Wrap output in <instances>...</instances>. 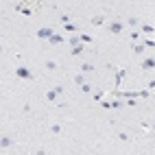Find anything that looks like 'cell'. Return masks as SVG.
Returning a JSON list of instances; mask_svg holds the SVG:
<instances>
[{
  "label": "cell",
  "mask_w": 155,
  "mask_h": 155,
  "mask_svg": "<svg viewBox=\"0 0 155 155\" xmlns=\"http://www.w3.org/2000/svg\"><path fill=\"white\" fill-rule=\"evenodd\" d=\"M39 9V0H22V2L15 5V11L24 13V15H33Z\"/></svg>",
  "instance_id": "6da1fadb"
},
{
  "label": "cell",
  "mask_w": 155,
  "mask_h": 155,
  "mask_svg": "<svg viewBox=\"0 0 155 155\" xmlns=\"http://www.w3.org/2000/svg\"><path fill=\"white\" fill-rule=\"evenodd\" d=\"M105 28L109 31L111 35H120L125 31V22L122 20H114V22H105Z\"/></svg>",
  "instance_id": "7a4b0ae2"
},
{
  "label": "cell",
  "mask_w": 155,
  "mask_h": 155,
  "mask_svg": "<svg viewBox=\"0 0 155 155\" xmlns=\"http://www.w3.org/2000/svg\"><path fill=\"white\" fill-rule=\"evenodd\" d=\"M15 77L18 79H24V81H33V72H31L26 66H18L15 68Z\"/></svg>",
  "instance_id": "3957f363"
},
{
  "label": "cell",
  "mask_w": 155,
  "mask_h": 155,
  "mask_svg": "<svg viewBox=\"0 0 155 155\" xmlns=\"http://www.w3.org/2000/svg\"><path fill=\"white\" fill-rule=\"evenodd\" d=\"M53 33H55V31L50 28V26H42V28H37V31H35V37H37V39H46V42H48Z\"/></svg>",
  "instance_id": "277c9868"
},
{
  "label": "cell",
  "mask_w": 155,
  "mask_h": 155,
  "mask_svg": "<svg viewBox=\"0 0 155 155\" xmlns=\"http://www.w3.org/2000/svg\"><path fill=\"white\" fill-rule=\"evenodd\" d=\"M140 68H142L144 72L155 70V57H144V59H142V64H140Z\"/></svg>",
  "instance_id": "5b68a950"
},
{
  "label": "cell",
  "mask_w": 155,
  "mask_h": 155,
  "mask_svg": "<svg viewBox=\"0 0 155 155\" xmlns=\"http://www.w3.org/2000/svg\"><path fill=\"white\" fill-rule=\"evenodd\" d=\"M64 42H66V37H64V35H57V33H53V35H50V39H48L50 46H61Z\"/></svg>",
  "instance_id": "8992f818"
},
{
  "label": "cell",
  "mask_w": 155,
  "mask_h": 155,
  "mask_svg": "<svg viewBox=\"0 0 155 155\" xmlns=\"http://www.w3.org/2000/svg\"><path fill=\"white\" fill-rule=\"evenodd\" d=\"M81 72H85V74H90V72H94V64H90V61H83V64L79 66Z\"/></svg>",
  "instance_id": "52a82bcc"
},
{
  "label": "cell",
  "mask_w": 155,
  "mask_h": 155,
  "mask_svg": "<svg viewBox=\"0 0 155 155\" xmlns=\"http://www.w3.org/2000/svg\"><path fill=\"white\" fill-rule=\"evenodd\" d=\"M61 129H64V127H61V122H53V125H50V136H59Z\"/></svg>",
  "instance_id": "ba28073f"
},
{
  "label": "cell",
  "mask_w": 155,
  "mask_h": 155,
  "mask_svg": "<svg viewBox=\"0 0 155 155\" xmlns=\"http://www.w3.org/2000/svg\"><path fill=\"white\" fill-rule=\"evenodd\" d=\"M125 74H127V70H116V87L122 85V79H125Z\"/></svg>",
  "instance_id": "9c48e42d"
},
{
  "label": "cell",
  "mask_w": 155,
  "mask_h": 155,
  "mask_svg": "<svg viewBox=\"0 0 155 155\" xmlns=\"http://www.w3.org/2000/svg\"><path fill=\"white\" fill-rule=\"evenodd\" d=\"M72 81H74V83L81 87V85L85 83V72H79V74H74V79H72Z\"/></svg>",
  "instance_id": "30bf717a"
},
{
  "label": "cell",
  "mask_w": 155,
  "mask_h": 155,
  "mask_svg": "<svg viewBox=\"0 0 155 155\" xmlns=\"http://www.w3.org/2000/svg\"><path fill=\"white\" fill-rule=\"evenodd\" d=\"M92 24L94 26H105V15H94L92 18Z\"/></svg>",
  "instance_id": "8fae6325"
},
{
  "label": "cell",
  "mask_w": 155,
  "mask_h": 155,
  "mask_svg": "<svg viewBox=\"0 0 155 155\" xmlns=\"http://www.w3.org/2000/svg\"><path fill=\"white\" fill-rule=\"evenodd\" d=\"M64 31H66V33H77L79 26H77V24H72V22H66V24H64Z\"/></svg>",
  "instance_id": "7c38bea8"
},
{
  "label": "cell",
  "mask_w": 155,
  "mask_h": 155,
  "mask_svg": "<svg viewBox=\"0 0 155 155\" xmlns=\"http://www.w3.org/2000/svg\"><path fill=\"white\" fill-rule=\"evenodd\" d=\"M85 50V44H79V46H72V57H79L81 53Z\"/></svg>",
  "instance_id": "4fadbf2b"
},
{
  "label": "cell",
  "mask_w": 155,
  "mask_h": 155,
  "mask_svg": "<svg viewBox=\"0 0 155 155\" xmlns=\"http://www.w3.org/2000/svg\"><path fill=\"white\" fill-rule=\"evenodd\" d=\"M68 44H70V46H79V44H83V42H81L79 35H70V37H68Z\"/></svg>",
  "instance_id": "5bb4252c"
},
{
  "label": "cell",
  "mask_w": 155,
  "mask_h": 155,
  "mask_svg": "<svg viewBox=\"0 0 155 155\" xmlns=\"http://www.w3.org/2000/svg\"><path fill=\"white\" fill-rule=\"evenodd\" d=\"M44 68H46V70H50V72H53V70H57V61H53V59H46V61H44Z\"/></svg>",
  "instance_id": "9a60e30c"
},
{
  "label": "cell",
  "mask_w": 155,
  "mask_h": 155,
  "mask_svg": "<svg viewBox=\"0 0 155 155\" xmlns=\"http://www.w3.org/2000/svg\"><path fill=\"white\" fill-rule=\"evenodd\" d=\"M57 96H59V94H57L55 90H48V92H46V101H48V103H55Z\"/></svg>",
  "instance_id": "2e32d148"
},
{
  "label": "cell",
  "mask_w": 155,
  "mask_h": 155,
  "mask_svg": "<svg viewBox=\"0 0 155 155\" xmlns=\"http://www.w3.org/2000/svg\"><path fill=\"white\" fill-rule=\"evenodd\" d=\"M140 33H142V31H136V28H133L131 33H129V39H131V44H136L138 39H140Z\"/></svg>",
  "instance_id": "e0dca14e"
},
{
  "label": "cell",
  "mask_w": 155,
  "mask_h": 155,
  "mask_svg": "<svg viewBox=\"0 0 155 155\" xmlns=\"http://www.w3.org/2000/svg\"><path fill=\"white\" fill-rule=\"evenodd\" d=\"M11 142H13V138L2 136V140H0V147H2V149H7V147H11Z\"/></svg>",
  "instance_id": "ac0fdd59"
},
{
  "label": "cell",
  "mask_w": 155,
  "mask_h": 155,
  "mask_svg": "<svg viewBox=\"0 0 155 155\" xmlns=\"http://www.w3.org/2000/svg\"><path fill=\"white\" fill-rule=\"evenodd\" d=\"M140 31H142V33H147V35H151V33H155V26H151V24H142Z\"/></svg>",
  "instance_id": "d6986e66"
},
{
  "label": "cell",
  "mask_w": 155,
  "mask_h": 155,
  "mask_svg": "<svg viewBox=\"0 0 155 155\" xmlns=\"http://www.w3.org/2000/svg\"><path fill=\"white\" fill-rule=\"evenodd\" d=\"M144 48H147L144 44H138V42H136V44H133V53H136V55H142V53H144Z\"/></svg>",
  "instance_id": "ffe728a7"
},
{
  "label": "cell",
  "mask_w": 155,
  "mask_h": 155,
  "mask_svg": "<svg viewBox=\"0 0 155 155\" xmlns=\"http://www.w3.org/2000/svg\"><path fill=\"white\" fill-rule=\"evenodd\" d=\"M116 136H118V140H120V142H131V140H129V136H127L125 131H118Z\"/></svg>",
  "instance_id": "44dd1931"
},
{
  "label": "cell",
  "mask_w": 155,
  "mask_h": 155,
  "mask_svg": "<svg viewBox=\"0 0 155 155\" xmlns=\"http://www.w3.org/2000/svg\"><path fill=\"white\" fill-rule=\"evenodd\" d=\"M79 90L83 92V94H90V92H92V85H90V83H83V85H81Z\"/></svg>",
  "instance_id": "7402d4cb"
},
{
  "label": "cell",
  "mask_w": 155,
  "mask_h": 155,
  "mask_svg": "<svg viewBox=\"0 0 155 155\" xmlns=\"http://www.w3.org/2000/svg\"><path fill=\"white\" fill-rule=\"evenodd\" d=\"M127 24H129L131 28H136V26H138V18H127Z\"/></svg>",
  "instance_id": "603a6c76"
},
{
  "label": "cell",
  "mask_w": 155,
  "mask_h": 155,
  "mask_svg": "<svg viewBox=\"0 0 155 155\" xmlns=\"http://www.w3.org/2000/svg\"><path fill=\"white\" fill-rule=\"evenodd\" d=\"M109 105H111V109H120V107H122V103H120V101H111Z\"/></svg>",
  "instance_id": "cb8c5ba5"
},
{
  "label": "cell",
  "mask_w": 155,
  "mask_h": 155,
  "mask_svg": "<svg viewBox=\"0 0 155 155\" xmlns=\"http://www.w3.org/2000/svg\"><path fill=\"white\" fill-rule=\"evenodd\" d=\"M81 37V42H83V44H90L92 42V35H79Z\"/></svg>",
  "instance_id": "d4e9b609"
},
{
  "label": "cell",
  "mask_w": 155,
  "mask_h": 155,
  "mask_svg": "<svg viewBox=\"0 0 155 155\" xmlns=\"http://www.w3.org/2000/svg\"><path fill=\"white\" fill-rule=\"evenodd\" d=\"M147 87H149V92H155V79H153V81H149Z\"/></svg>",
  "instance_id": "484cf974"
},
{
  "label": "cell",
  "mask_w": 155,
  "mask_h": 155,
  "mask_svg": "<svg viewBox=\"0 0 155 155\" xmlns=\"http://www.w3.org/2000/svg\"><path fill=\"white\" fill-rule=\"evenodd\" d=\"M53 90H55V92H57V94H64V90H66V87H64V85H55V87H53Z\"/></svg>",
  "instance_id": "4316f807"
},
{
  "label": "cell",
  "mask_w": 155,
  "mask_h": 155,
  "mask_svg": "<svg viewBox=\"0 0 155 155\" xmlns=\"http://www.w3.org/2000/svg\"><path fill=\"white\" fill-rule=\"evenodd\" d=\"M59 22H61V24H66V22H70V15H61V18H59Z\"/></svg>",
  "instance_id": "83f0119b"
},
{
  "label": "cell",
  "mask_w": 155,
  "mask_h": 155,
  "mask_svg": "<svg viewBox=\"0 0 155 155\" xmlns=\"http://www.w3.org/2000/svg\"><path fill=\"white\" fill-rule=\"evenodd\" d=\"M94 98H96V101H101V98H103V90H98V92H96V94H94Z\"/></svg>",
  "instance_id": "f1b7e54d"
},
{
  "label": "cell",
  "mask_w": 155,
  "mask_h": 155,
  "mask_svg": "<svg viewBox=\"0 0 155 155\" xmlns=\"http://www.w3.org/2000/svg\"><path fill=\"white\" fill-rule=\"evenodd\" d=\"M151 131H153V133H155V120H153V122H151Z\"/></svg>",
  "instance_id": "f546056e"
}]
</instances>
